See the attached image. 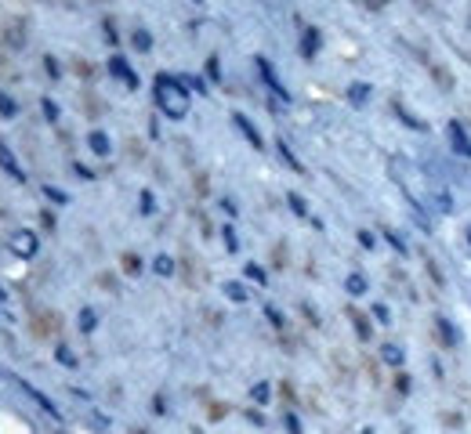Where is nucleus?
Returning <instances> with one entry per match:
<instances>
[{"instance_id":"nucleus-1","label":"nucleus","mask_w":471,"mask_h":434,"mask_svg":"<svg viewBox=\"0 0 471 434\" xmlns=\"http://www.w3.org/2000/svg\"><path fill=\"white\" fill-rule=\"evenodd\" d=\"M156 102H160L164 116L171 119H185L188 116V95H185V87L171 76H156Z\"/></svg>"},{"instance_id":"nucleus-2","label":"nucleus","mask_w":471,"mask_h":434,"mask_svg":"<svg viewBox=\"0 0 471 434\" xmlns=\"http://www.w3.org/2000/svg\"><path fill=\"white\" fill-rule=\"evenodd\" d=\"M11 254L29 261V257H37V232H29V228H18L11 235Z\"/></svg>"},{"instance_id":"nucleus-3","label":"nucleus","mask_w":471,"mask_h":434,"mask_svg":"<svg viewBox=\"0 0 471 434\" xmlns=\"http://www.w3.org/2000/svg\"><path fill=\"white\" fill-rule=\"evenodd\" d=\"M446 134H450V145H453V152L457 156H464V160H471V141H467V134H464V127L453 119L450 127H446Z\"/></svg>"},{"instance_id":"nucleus-4","label":"nucleus","mask_w":471,"mask_h":434,"mask_svg":"<svg viewBox=\"0 0 471 434\" xmlns=\"http://www.w3.org/2000/svg\"><path fill=\"white\" fill-rule=\"evenodd\" d=\"M109 73H113V76H120V80L127 83V87H138V76H135V69H131V66H127V61H123L120 54H113V58H109Z\"/></svg>"},{"instance_id":"nucleus-5","label":"nucleus","mask_w":471,"mask_h":434,"mask_svg":"<svg viewBox=\"0 0 471 434\" xmlns=\"http://www.w3.org/2000/svg\"><path fill=\"white\" fill-rule=\"evenodd\" d=\"M258 69H261V76H265V83H268V87L276 90V95H279L283 102H287L290 95H287V90H283V83H279V76L272 73V66H268V58H258Z\"/></svg>"},{"instance_id":"nucleus-6","label":"nucleus","mask_w":471,"mask_h":434,"mask_svg":"<svg viewBox=\"0 0 471 434\" xmlns=\"http://www.w3.org/2000/svg\"><path fill=\"white\" fill-rule=\"evenodd\" d=\"M0 167H4V170H8L11 177H18V181L25 177V174H22V167L15 163V156H11V152H8V145H0Z\"/></svg>"},{"instance_id":"nucleus-7","label":"nucleus","mask_w":471,"mask_h":434,"mask_svg":"<svg viewBox=\"0 0 471 434\" xmlns=\"http://www.w3.org/2000/svg\"><path fill=\"white\" fill-rule=\"evenodd\" d=\"M236 127H239V131H243V134L250 138V145H254V148H261V134L254 131V123H250L246 116H236Z\"/></svg>"},{"instance_id":"nucleus-8","label":"nucleus","mask_w":471,"mask_h":434,"mask_svg":"<svg viewBox=\"0 0 471 434\" xmlns=\"http://www.w3.org/2000/svg\"><path fill=\"white\" fill-rule=\"evenodd\" d=\"M91 148L98 152V156H106V152H109V138H106L102 131H94V134H91Z\"/></svg>"},{"instance_id":"nucleus-9","label":"nucleus","mask_w":471,"mask_h":434,"mask_svg":"<svg viewBox=\"0 0 471 434\" xmlns=\"http://www.w3.org/2000/svg\"><path fill=\"white\" fill-rule=\"evenodd\" d=\"M348 293L352 297H363L366 293V278L363 275H348Z\"/></svg>"},{"instance_id":"nucleus-10","label":"nucleus","mask_w":471,"mask_h":434,"mask_svg":"<svg viewBox=\"0 0 471 434\" xmlns=\"http://www.w3.org/2000/svg\"><path fill=\"white\" fill-rule=\"evenodd\" d=\"M348 95H352V102H356V105H363V102L370 98V87H366V83H352Z\"/></svg>"},{"instance_id":"nucleus-11","label":"nucleus","mask_w":471,"mask_h":434,"mask_svg":"<svg viewBox=\"0 0 471 434\" xmlns=\"http://www.w3.org/2000/svg\"><path fill=\"white\" fill-rule=\"evenodd\" d=\"M316 47H319V33H316V29H308V33H305V54H316Z\"/></svg>"},{"instance_id":"nucleus-12","label":"nucleus","mask_w":471,"mask_h":434,"mask_svg":"<svg viewBox=\"0 0 471 434\" xmlns=\"http://www.w3.org/2000/svg\"><path fill=\"white\" fill-rule=\"evenodd\" d=\"M149 44H152V37L145 33V29H138V33H135V47L138 51H149Z\"/></svg>"},{"instance_id":"nucleus-13","label":"nucleus","mask_w":471,"mask_h":434,"mask_svg":"<svg viewBox=\"0 0 471 434\" xmlns=\"http://www.w3.org/2000/svg\"><path fill=\"white\" fill-rule=\"evenodd\" d=\"M80 329H94V312H91V307H84V312H80Z\"/></svg>"},{"instance_id":"nucleus-14","label":"nucleus","mask_w":471,"mask_h":434,"mask_svg":"<svg viewBox=\"0 0 471 434\" xmlns=\"http://www.w3.org/2000/svg\"><path fill=\"white\" fill-rule=\"evenodd\" d=\"M0 116H8V119L15 116V102H11L8 95H0Z\"/></svg>"},{"instance_id":"nucleus-15","label":"nucleus","mask_w":471,"mask_h":434,"mask_svg":"<svg viewBox=\"0 0 471 434\" xmlns=\"http://www.w3.org/2000/svg\"><path fill=\"white\" fill-rule=\"evenodd\" d=\"M225 293H229L232 300H246V290H243L239 283H229V286H225Z\"/></svg>"},{"instance_id":"nucleus-16","label":"nucleus","mask_w":471,"mask_h":434,"mask_svg":"<svg viewBox=\"0 0 471 434\" xmlns=\"http://www.w3.org/2000/svg\"><path fill=\"white\" fill-rule=\"evenodd\" d=\"M156 271H160V275H171V271H174L171 257H156Z\"/></svg>"},{"instance_id":"nucleus-17","label":"nucleus","mask_w":471,"mask_h":434,"mask_svg":"<svg viewBox=\"0 0 471 434\" xmlns=\"http://www.w3.org/2000/svg\"><path fill=\"white\" fill-rule=\"evenodd\" d=\"M44 192H47V196H51V199H55V203H69V199H66V196H62V192H58V189H51V184H47V189H44Z\"/></svg>"},{"instance_id":"nucleus-18","label":"nucleus","mask_w":471,"mask_h":434,"mask_svg":"<svg viewBox=\"0 0 471 434\" xmlns=\"http://www.w3.org/2000/svg\"><path fill=\"white\" fill-rule=\"evenodd\" d=\"M385 358H388V362H402V351H399V348H388Z\"/></svg>"},{"instance_id":"nucleus-19","label":"nucleus","mask_w":471,"mask_h":434,"mask_svg":"<svg viewBox=\"0 0 471 434\" xmlns=\"http://www.w3.org/2000/svg\"><path fill=\"white\" fill-rule=\"evenodd\" d=\"M246 275H250V278H258V283H265V271H261V268H246Z\"/></svg>"},{"instance_id":"nucleus-20","label":"nucleus","mask_w":471,"mask_h":434,"mask_svg":"<svg viewBox=\"0 0 471 434\" xmlns=\"http://www.w3.org/2000/svg\"><path fill=\"white\" fill-rule=\"evenodd\" d=\"M254 398H258V401H265V398H268V387H265V384H258V387H254Z\"/></svg>"},{"instance_id":"nucleus-21","label":"nucleus","mask_w":471,"mask_h":434,"mask_svg":"<svg viewBox=\"0 0 471 434\" xmlns=\"http://www.w3.org/2000/svg\"><path fill=\"white\" fill-rule=\"evenodd\" d=\"M225 232V242H229V250H236V235H232V228H222Z\"/></svg>"},{"instance_id":"nucleus-22","label":"nucleus","mask_w":471,"mask_h":434,"mask_svg":"<svg viewBox=\"0 0 471 434\" xmlns=\"http://www.w3.org/2000/svg\"><path fill=\"white\" fill-rule=\"evenodd\" d=\"M44 112H47V119H55V116H58V109H55V102H44Z\"/></svg>"},{"instance_id":"nucleus-23","label":"nucleus","mask_w":471,"mask_h":434,"mask_svg":"<svg viewBox=\"0 0 471 434\" xmlns=\"http://www.w3.org/2000/svg\"><path fill=\"white\" fill-rule=\"evenodd\" d=\"M467 239H471V228H467Z\"/></svg>"},{"instance_id":"nucleus-24","label":"nucleus","mask_w":471,"mask_h":434,"mask_svg":"<svg viewBox=\"0 0 471 434\" xmlns=\"http://www.w3.org/2000/svg\"><path fill=\"white\" fill-rule=\"evenodd\" d=\"M377 4H381V0H377Z\"/></svg>"}]
</instances>
